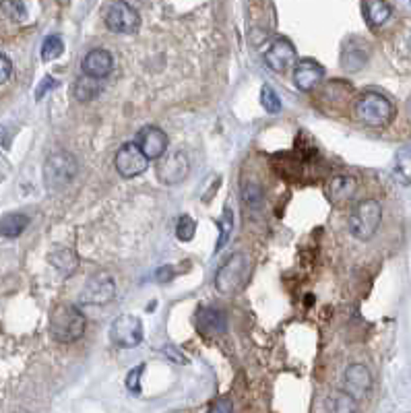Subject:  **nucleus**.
Returning a JSON list of instances; mask_svg holds the SVG:
<instances>
[{
	"label": "nucleus",
	"instance_id": "nucleus-20",
	"mask_svg": "<svg viewBox=\"0 0 411 413\" xmlns=\"http://www.w3.org/2000/svg\"><path fill=\"white\" fill-rule=\"evenodd\" d=\"M395 180L403 186L411 184V145L401 147L395 155V168H392Z\"/></svg>",
	"mask_w": 411,
	"mask_h": 413
},
{
	"label": "nucleus",
	"instance_id": "nucleus-8",
	"mask_svg": "<svg viewBox=\"0 0 411 413\" xmlns=\"http://www.w3.org/2000/svg\"><path fill=\"white\" fill-rule=\"evenodd\" d=\"M110 339L122 349L137 347L143 341V324L133 314H120L110 326Z\"/></svg>",
	"mask_w": 411,
	"mask_h": 413
},
{
	"label": "nucleus",
	"instance_id": "nucleus-26",
	"mask_svg": "<svg viewBox=\"0 0 411 413\" xmlns=\"http://www.w3.org/2000/svg\"><path fill=\"white\" fill-rule=\"evenodd\" d=\"M232 225H234V213H232L230 207H225V209H223V217L219 219V238H217L215 252H219V250L227 244V240H230V236H232Z\"/></svg>",
	"mask_w": 411,
	"mask_h": 413
},
{
	"label": "nucleus",
	"instance_id": "nucleus-29",
	"mask_svg": "<svg viewBox=\"0 0 411 413\" xmlns=\"http://www.w3.org/2000/svg\"><path fill=\"white\" fill-rule=\"evenodd\" d=\"M143 370H145V366L141 364V366H137L135 370H131L129 376H126V388H129L131 392H135V394L141 392V382H139V380H141Z\"/></svg>",
	"mask_w": 411,
	"mask_h": 413
},
{
	"label": "nucleus",
	"instance_id": "nucleus-24",
	"mask_svg": "<svg viewBox=\"0 0 411 413\" xmlns=\"http://www.w3.org/2000/svg\"><path fill=\"white\" fill-rule=\"evenodd\" d=\"M50 263H52L60 273L71 275V273L75 271V267H77V256H75L73 250L60 248V250H54V252L50 254Z\"/></svg>",
	"mask_w": 411,
	"mask_h": 413
},
{
	"label": "nucleus",
	"instance_id": "nucleus-16",
	"mask_svg": "<svg viewBox=\"0 0 411 413\" xmlns=\"http://www.w3.org/2000/svg\"><path fill=\"white\" fill-rule=\"evenodd\" d=\"M195 322H197L199 331L207 333V335H217V333L225 331V314L215 308H203L195 316Z\"/></svg>",
	"mask_w": 411,
	"mask_h": 413
},
{
	"label": "nucleus",
	"instance_id": "nucleus-25",
	"mask_svg": "<svg viewBox=\"0 0 411 413\" xmlns=\"http://www.w3.org/2000/svg\"><path fill=\"white\" fill-rule=\"evenodd\" d=\"M65 52V42L58 38V36H48L42 44V60L50 63V60H56L60 58Z\"/></svg>",
	"mask_w": 411,
	"mask_h": 413
},
{
	"label": "nucleus",
	"instance_id": "nucleus-27",
	"mask_svg": "<svg viewBox=\"0 0 411 413\" xmlns=\"http://www.w3.org/2000/svg\"><path fill=\"white\" fill-rule=\"evenodd\" d=\"M260 104L269 114H279L281 112V100L275 93V89L271 85H263L260 89Z\"/></svg>",
	"mask_w": 411,
	"mask_h": 413
},
{
	"label": "nucleus",
	"instance_id": "nucleus-1",
	"mask_svg": "<svg viewBox=\"0 0 411 413\" xmlns=\"http://www.w3.org/2000/svg\"><path fill=\"white\" fill-rule=\"evenodd\" d=\"M392 116H395V106L390 104L388 98L380 93L368 91V93H362L355 102V118L370 129L388 126Z\"/></svg>",
	"mask_w": 411,
	"mask_h": 413
},
{
	"label": "nucleus",
	"instance_id": "nucleus-12",
	"mask_svg": "<svg viewBox=\"0 0 411 413\" xmlns=\"http://www.w3.org/2000/svg\"><path fill=\"white\" fill-rule=\"evenodd\" d=\"M293 63H296V48L283 38L275 40L265 50V65L275 73H285Z\"/></svg>",
	"mask_w": 411,
	"mask_h": 413
},
{
	"label": "nucleus",
	"instance_id": "nucleus-11",
	"mask_svg": "<svg viewBox=\"0 0 411 413\" xmlns=\"http://www.w3.org/2000/svg\"><path fill=\"white\" fill-rule=\"evenodd\" d=\"M135 143L141 147V151L149 159H162L166 155V151H168V145H170L168 135L162 129H157V126H145V129H141Z\"/></svg>",
	"mask_w": 411,
	"mask_h": 413
},
{
	"label": "nucleus",
	"instance_id": "nucleus-30",
	"mask_svg": "<svg viewBox=\"0 0 411 413\" xmlns=\"http://www.w3.org/2000/svg\"><path fill=\"white\" fill-rule=\"evenodd\" d=\"M5 7H7V13H9L13 19L21 21V19L25 17V7H23V0H5Z\"/></svg>",
	"mask_w": 411,
	"mask_h": 413
},
{
	"label": "nucleus",
	"instance_id": "nucleus-10",
	"mask_svg": "<svg viewBox=\"0 0 411 413\" xmlns=\"http://www.w3.org/2000/svg\"><path fill=\"white\" fill-rule=\"evenodd\" d=\"M188 172H190V164H188L186 153H182V151L166 153L162 157V161L157 164V178L168 186L186 180Z\"/></svg>",
	"mask_w": 411,
	"mask_h": 413
},
{
	"label": "nucleus",
	"instance_id": "nucleus-23",
	"mask_svg": "<svg viewBox=\"0 0 411 413\" xmlns=\"http://www.w3.org/2000/svg\"><path fill=\"white\" fill-rule=\"evenodd\" d=\"M30 225V217L25 213H9L3 217V236L5 238H19L25 227Z\"/></svg>",
	"mask_w": 411,
	"mask_h": 413
},
{
	"label": "nucleus",
	"instance_id": "nucleus-32",
	"mask_svg": "<svg viewBox=\"0 0 411 413\" xmlns=\"http://www.w3.org/2000/svg\"><path fill=\"white\" fill-rule=\"evenodd\" d=\"M13 75V65L7 54L0 56V83H7Z\"/></svg>",
	"mask_w": 411,
	"mask_h": 413
},
{
	"label": "nucleus",
	"instance_id": "nucleus-7",
	"mask_svg": "<svg viewBox=\"0 0 411 413\" xmlns=\"http://www.w3.org/2000/svg\"><path fill=\"white\" fill-rule=\"evenodd\" d=\"M149 157L141 151V147L137 143H124L114 157L116 170L122 178H137L141 174L147 172L149 166Z\"/></svg>",
	"mask_w": 411,
	"mask_h": 413
},
{
	"label": "nucleus",
	"instance_id": "nucleus-4",
	"mask_svg": "<svg viewBox=\"0 0 411 413\" xmlns=\"http://www.w3.org/2000/svg\"><path fill=\"white\" fill-rule=\"evenodd\" d=\"M79 164L75 155L69 151H56L44 164V184L48 190H63L75 180Z\"/></svg>",
	"mask_w": 411,
	"mask_h": 413
},
{
	"label": "nucleus",
	"instance_id": "nucleus-15",
	"mask_svg": "<svg viewBox=\"0 0 411 413\" xmlns=\"http://www.w3.org/2000/svg\"><path fill=\"white\" fill-rule=\"evenodd\" d=\"M114 69V58L108 50L96 48L83 58V73L96 77V79H106Z\"/></svg>",
	"mask_w": 411,
	"mask_h": 413
},
{
	"label": "nucleus",
	"instance_id": "nucleus-5",
	"mask_svg": "<svg viewBox=\"0 0 411 413\" xmlns=\"http://www.w3.org/2000/svg\"><path fill=\"white\" fill-rule=\"evenodd\" d=\"M246 273H248V258L242 252L232 254L217 271L215 275V287L219 293L223 295H232L236 293L244 281H246Z\"/></svg>",
	"mask_w": 411,
	"mask_h": 413
},
{
	"label": "nucleus",
	"instance_id": "nucleus-9",
	"mask_svg": "<svg viewBox=\"0 0 411 413\" xmlns=\"http://www.w3.org/2000/svg\"><path fill=\"white\" fill-rule=\"evenodd\" d=\"M116 295V283L108 273H96L89 277L81 291V304H91V306H102L112 302Z\"/></svg>",
	"mask_w": 411,
	"mask_h": 413
},
{
	"label": "nucleus",
	"instance_id": "nucleus-22",
	"mask_svg": "<svg viewBox=\"0 0 411 413\" xmlns=\"http://www.w3.org/2000/svg\"><path fill=\"white\" fill-rule=\"evenodd\" d=\"M357 399L345 390H337L326 399V413H357Z\"/></svg>",
	"mask_w": 411,
	"mask_h": 413
},
{
	"label": "nucleus",
	"instance_id": "nucleus-6",
	"mask_svg": "<svg viewBox=\"0 0 411 413\" xmlns=\"http://www.w3.org/2000/svg\"><path fill=\"white\" fill-rule=\"evenodd\" d=\"M104 21L108 30L116 34H135L141 25L139 13L129 3H124V0H114L112 5H108L104 13Z\"/></svg>",
	"mask_w": 411,
	"mask_h": 413
},
{
	"label": "nucleus",
	"instance_id": "nucleus-19",
	"mask_svg": "<svg viewBox=\"0 0 411 413\" xmlns=\"http://www.w3.org/2000/svg\"><path fill=\"white\" fill-rule=\"evenodd\" d=\"M368 60V50L364 44H349L345 46L343 54H341V67L347 71V73H355L359 71Z\"/></svg>",
	"mask_w": 411,
	"mask_h": 413
},
{
	"label": "nucleus",
	"instance_id": "nucleus-28",
	"mask_svg": "<svg viewBox=\"0 0 411 413\" xmlns=\"http://www.w3.org/2000/svg\"><path fill=\"white\" fill-rule=\"evenodd\" d=\"M197 234V221L190 215H182L176 223V236L182 242H190Z\"/></svg>",
	"mask_w": 411,
	"mask_h": 413
},
{
	"label": "nucleus",
	"instance_id": "nucleus-31",
	"mask_svg": "<svg viewBox=\"0 0 411 413\" xmlns=\"http://www.w3.org/2000/svg\"><path fill=\"white\" fill-rule=\"evenodd\" d=\"M209 413H234L232 399H230V397H221V399H217V401L211 405Z\"/></svg>",
	"mask_w": 411,
	"mask_h": 413
},
{
	"label": "nucleus",
	"instance_id": "nucleus-33",
	"mask_svg": "<svg viewBox=\"0 0 411 413\" xmlns=\"http://www.w3.org/2000/svg\"><path fill=\"white\" fill-rule=\"evenodd\" d=\"M54 87H56V79H54V77H46V79L40 83V87L36 89V100L40 102V100H42L48 91H52Z\"/></svg>",
	"mask_w": 411,
	"mask_h": 413
},
{
	"label": "nucleus",
	"instance_id": "nucleus-36",
	"mask_svg": "<svg viewBox=\"0 0 411 413\" xmlns=\"http://www.w3.org/2000/svg\"><path fill=\"white\" fill-rule=\"evenodd\" d=\"M409 3H411V0H409Z\"/></svg>",
	"mask_w": 411,
	"mask_h": 413
},
{
	"label": "nucleus",
	"instance_id": "nucleus-34",
	"mask_svg": "<svg viewBox=\"0 0 411 413\" xmlns=\"http://www.w3.org/2000/svg\"><path fill=\"white\" fill-rule=\"evenodd\" d=\"M174 277V269L172 267H164L157 271V281H170Z\"/></svg>",
	"mask_w": 411,
	"mask_h": 413
},
{
	"label": "nucleus",
	"instance_id": "nucleus-3",
	"mask_svg": "<svg viewBox=\"0 0 411 413\" xmlns=\"http://www.w3.org/2000/svg\"><path fill=\"white\" fill-rule=\"evenodd\" d=\"M382 221V207L374 199L359 201L349 213V232L355 240L368 242L374 238Z\"/></svg>",
	"mask_w": 411,
	"mask_h": 413
},
{
	"label": "nucleus",
	"instance_id": "nucleus-2",
	"mask_svg": "<svg viewBox=\"0 0 411 413\" xmlns=\"http://www.w3.org/2000/svg\"><path fill=\"white\" fill-rule=\"evenodd\" d=\"M85 316L79 308L63 304L50 316V333L58 343H73L85 333Z\"/></svg>",
	"mask_w": 411,
	"mask_h": 413
},
{
	"label": "nucleus",
	"instance_id": "nucleus-21",
	"mask_svg": "<svg viewBox=\"0 0 411 413\" xmlns=\"http://www.w3.org/2000/svg\"><path fill=\"white\" fill-rule=\"evenodd\" d=\"M364 15L372 27H380L390 17V7L384 0H364Z\"/></svg>",
	"mask_w": 411,
	"mask_h": 413
},
{
	"label": "nucleus",
	"instance_id": "nucleus-13",
	"mask_svg": "<svg viewBox=\"0 0 411 413\" xmlns=\"http://www.w3.org/2000/svg\"><path fill=\"white\" fill-rule=\"evenodd\" d=\"M372 386V374L362 364H351L343 374V388L353 399H362Z\"/></svg>",
	"mask_w": 411,
	"mask_h": 413
},
{
	"label": "nucleus",
	"instance_id": "nucleus-18",
	"mask_svg": "<svg viewBox=\"0 0 411 413\" xmlns=\"http://www.w3.org/2000/svg\"><path fill=\"white\" fill-rule=\"evenodd\" d=\"M104 91V83L102 79H96L87 73H83L81 77H77L75 85H73V93L79 102H91L96 100L100 93Z\"/></svg>",
	"mask_w": 411,
	"mask_h": 413
},
{
	"label": "nucleus",
	"instance_id": "nucleus-35",
	"mask_svg": "<svg viewBox=\"0 0 411 413\" xmlns=\"http://www.w3.org/2000/svg\"><path fill=\"white\" fill-rule=\"evenodd\" d=\"M17 413H30V411H17Z\"/></svg>",
	"mask_w": 411,
	"mask_h": 413
},
{
	"label": "nucleus",
	"instance_id": "nucleus-14",
	"mask_svg": "<svg viewBox=\"0 0 411 413\" xmlns=\"http://www.w3.org/2000/svg\"><path fill=\"white\" fill-rule=\"evenodd\" d=\"M324 75V69L316 60H300L293 69V83L300 91H312Z\"/></svg>",
	"mask_w": 411,
	"mask_h": 413
},
{
	"label": "nucleus",
	"instance_id": "nucleus-17",
	"mask_svg": "<svg viewBox=\"0 0 411 413\" xmlns=\"http://www.w3.org/2000/svg\"><path fill=\"white\" fill-rule=\"evenodd\" d=\"M355 190H357L355 178H351V176H335V178L329 182V190H326V192H329L331 203L341 205V203L349 201V199L355 194Z\"/></svg>",
	"mask_w": 411,
	"mask_h": 413
}]
</instances>
